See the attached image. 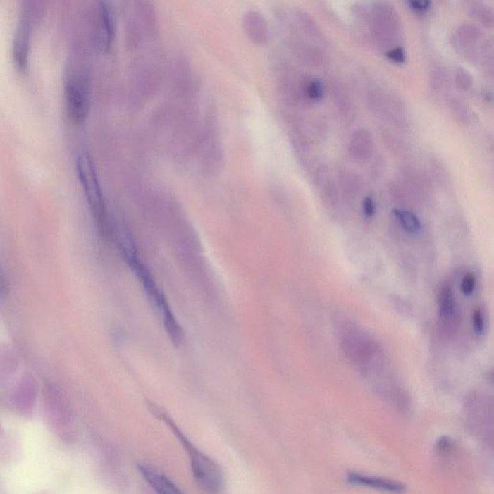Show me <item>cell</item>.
Here are the masks:
<instances>
[{
    "label": "cell",
    "mask_w": 494,
    "mask_h": 494,
    "mask_svg": "<svg viewBox=\"0 0 494 494\" xmlns=\"http://www.w3.org/2000/svg\"><path fill=\"white\" fill-rule=\"evenodd\" d=\"M338 334L345 357L369 381L376 393L400 412L409 410V396L392 372L383 347L372 334L350 321L340 325Z\"/></svg>",
    "instance_id": "6da1fadb"
},
{
    "label": "cell",
    "mask_w": 494,
    "mask_h": 494,
    "mask_svg": "<svg viewBox=\"0 0 494 494\" xmlns=\"http://www.w3.org/2000/svg\"><path fill=\"white\" fill-rule=\"evenodd\" d=\"M118 245L120 249H121L123 257L129 264L130 268L132 269L133 273L140 279L143 288L147 292L148 297H150L152 302L155 303L156 308H158L161 316H163V326L169 338L177 346L181 344L183 339H184V331H183V328L180 326L179 321H177L176 317H175L174 314L172 313L171 308H170L163 292L159 290L158 285L156 284L153 276H151L150 271L146 268L144 264L141 262L140 258H138L132 240L127 235L121 234L119 236Z\"/></svg>",
    "instance_id": "7a4b0ae2"
},
{
    "label": "cell",
    "mask_w": 494,
    "mask_h": 494,
    "mask_svg": "<svg viewBox=\"0 0 494 494\" xmlns=\"http://www.w3.org/2000/svg\"><path fill=\"white\" fill-rule=\"evenodd\" d=\"M155 410L156 415L166 421V424L173 431L175 436L185 447V450L187 452L190 459L193 476L200 488L209 493H221L224 488V476L221 467L213 459L198 450L166 413L159 412L156 409Z\"/></svg>",
    "instance_id": "3957f363"
},
{
    "label": "cell",
    "mask_w": 494,
    "mask_h": 494,
    "mask_svg": "<svg viewBox=\"0 0 494 494\" xmlns=\"http://www.w3.org/2000/svg\"><path fill=\"white\" fill-rule=\"evenodd\" d=\"M77 172L97 226L101 234L107 237L109 233V221L106 201L97 175L95 164L87 152L82 151L78 154Z\"/></svg>",
    "instance_id": "277c9868"
},
{
    "label": "cell",
    "mask_w": 494,
    "mask_h": 494,
    "mask_svg": "<svg viewBox=\"0 0 494 494\" xmlns=\"http://www.w3.org/2000/svg\"><path fill=\"white\" fill-rule=\"evenodd\" d=\"M369 19L373 36L381 46L394 48L401 40V20L388 2L381 1L373 5Z\"/></svg>",
    "instance_id": "5b68a950"
},
{
    "label": "cell",
    "mask_w": 494,
    "mask_h": 494,
    "mask_svg": "<svg viewBox=\"0 0 494 494\" xmlns=\"http://www.w3.org/2000/svg\"><path fill=\"white\" fill-rule=\"evenodd\" d=\"M65 104L70 121L82 125L90 112V83L85 75L72 74L64 86Z\"/></svg>",
    "instance_id": "8992f818"
},
{
    "label": "cell",
    "mask_w": 494,
    "mask_h": 494,
    "mask_svg": "<svg viewBox=\"0 0 494 494\" xmlns=\"http://www.w3.org/2000/svg\"><path fill=\"white\" fill-rule=\"evenodd\" d=\"M44 412L51 430L62 438H69L72 432V412L64 395L54 384L46 388Z\"/></svg>",
    "instance_id": "52a82bcc"
},
{
    "label": "cell",
    "mask_w": 494,
    "mask_h": 494,
    "mask_svg": "<svg viewBox=\"0 0 494 494\" xmlns=\"http://www.w3.org/2000/svg\"><path fill=\"white\" fill-rule=\"evenodd\" d=\"M438 320L439 326L447 334L457 332L461 323L459 305L450 285H445L439 292Z\"/></svg>",
    "instance_id": "ba28073f"
},
{
    "label": "cell",
    "mask_w": 494,
    "mask_h": 494,
    "mask_svg": "<svg viewBox=\"0 0 494 494\" xmlns=\"http://www.w3.org/2000/svg\"><path fill=\"white\" fill-rule=\"evenodd\" d=\"M38 400V385L30 376H23L10 395L13 409L23 416H30Z\"/></svg>",
    "instance_id": "9c48e42d"
},
{
    "label": "cell",
    "mask_w": 494,
    "mask_h": 494,
    "mask_svg": "<svg viewBox=\"0 0 494 494\" xmlns=\"http://www.w3.org/2000/svg\"><path fill=\"white\" fill-rule=\"evenodd\" d=\"M402 182L418 204L428 203L432 200L433 182L422 170L412 166L404 167L402 170Z\"/></svg>",
    "instance_id": "30bf717a"
},
{
    "label": "cell",
    "mask_w": 494,
    "mask_h": 494,
    "mask_svg": "<svg viewBox=\"0 0 494 494\" xmlns=\"http://www.w3.org/2000/svg\"><path fill=\"white\" fill-rule=\"evenodd\" d=\"M469 419L478 433L488 438V433L493 436V405L487 399L479 397L470 401Z\"/></svg>",
    "instance_id": "8fae6325"
},
{
    "label": "cell",
    "mask_w": 494,
    "mask_h": 494,
    "mask_svg": "<svg viewBox=\"0 0 494 494\" xmlns=\"http://www.w3.org/2000/svg\"><path fill=\"white\" fill-rule=\"evenodd\" d=\"M347 481L352 485L362 486V487L388 491V493H401L406 491V486L404 483L394 480L386 479V478L362 474V473H347Z\"/></svg>",
    "instance_id": "7c38bea8"
},
{
    "label": "cell",
    "mask_w": 494,
    "mask_h": 494,
    "mask_svg": "<svg viewBox=\"0 0 494 494\" xmlns=\"http://www.w3.org/2000/svg\"><path fill=\"white\" fill-rule=\"evenodd\" d=\"M349 151L352 159L358 163H366L373 156V140L367 130H355L350 137Z\"/></svg>",
    "instance_id": "4fadbf2b"
},
{
    "label": "cell",
    "mask_w": 494,
    "mask_h": 494,
    "mask_svg": "<svg viewBox=\"0 0 494 494\" xmlns=\"http://www.w3.org/2000/svg\"><path fill=\"white\" fill-rule=\"evenodd\" d=\"M97 23L101 48L109 51L114 40V20L111 8L106 1H101L99 4Z\"/></svg>",
    "instance_id": "5bb4252c"
},
{
    "label": "cell",
    "mask_w": 494,
    "mask_h": 494,
    "mask_svg": "<svg viewBox=\"0 0 494 494\" xmlns=\"http://www.w3.org/2000/svg\"><path fill=\"white\" fill-rule=\"evenodd\" d=\"M138 470H140V474L144 478L146 482L149 483V486L154 488L156 493L164 494L182 493V490L178 488L176 483L172 482L163 473L154 469L150 465L140 464L138 465Z\"/></svg>",
    "instance_id": "9a60e30c"
},
{
    "label": "cell",
    "mask_w": 494,
    "mask_h": 494,
    "mask_svg": "<svg viewBox=\"0 0 494 494\" xmlns=\"http://www.w3.org/2000/svg\"><path fill=\"white\" fill-rule=\"evenodd\" d=\"M383 118L388 120L400 130H405L409 128V115L406 104L397 96L388 94Z\"/></svg>",
    "instance_id": "2e32d148"
},
{
    "label": "cell",
    "mask_w": 494,
    "mask_h": 494,
    "mask_svg": "<svg viewBox=\"0 0 494 494\" xmlns=\"http://www.w3.org/2000/svg\"><path fill=\"white\" fill-rule=\"evenodd\" d=\"M340 192L349 201L357 199L362 192V181L354 172L347 169H339L337 174Z\"/></svg>",
    "instance_id": "e0dca14e"
},
{
    "label": "cell",
    "mask_w": 494,
    "mask_h": 494,
    "mask_svg": "<svg viewBox=\"0 0 494 494\" xmlns=\"http://www.w3.org/2000/svg\"><path fill=\"white\" fill-rule=\"evenodd\" d=\"M30 28L26 23H22L18 28L14 41L13 56L18 69L25 70L28 63V52H30Z\"/></svg>",
    "instance_id": "ac0fdd59"
},
{
    "label": "cell",
    "mask_w": 494,
    "mask_h": 494,
    "mask_svg": "<svg viewBox=\"0 0 494 494\" xmlns=\"http://www.w3.org/2000/svg\"><path fill=\"white\" fill-rule=\"evenodd\" d=\"M464 11L486 27H493L494 14L493 9L483 4V0H462Z\"/></svg>",
    "instance_id": "d6986e66"
},
{
    "label": "cell",
    "mask_w": 494,
    "mask_h": 494,
    "mask_svg": "<svg viewBox=\"0 0 494 494\" xmlns=\"http://www.w3.org/2000/svg\"><path fill=\"white\" fill-rule=\"evenodd\" d=\"M333 98L341 118L346 122L354 121L355 113H357L354 104L344 85H340V83L334 85Z\"/></svg>",
    "instance_id": "ffe728a7"
},
{
    "label": "cell",
    "mask_w": 494,
    "mask_h": 494,
    "mask_svg": "<svg viewBox=\"0 0 494 494\" xmlns=\"http://www.w3.org/2000/svg\"><path fill=\"white\" fill-rule=\"evenodd\" d=\"M392 213L401 228L409 234H418L422 230V222L419 218L407 209H394Z\"/></svg>",
    "instance_id": "44dd1931"
},
{
    "label": "cell",
    "mask_w": 494,
    "mask_h": 494,
    "mask_svg": "<svg viewBox=\"0 0 494 494\" xmlns=\"http://www.w3.org/2000/svg\"><path fill=\"white\" fill-rule=\"evenodd\" d=\"M321 196L323 204L329 210H335L338 208L341 192L335 182L326 180L321 185Z\"/></svg>",
    "instance_id": "7402d4cb"
},
{
    "label": "cell",
    "mask_w": 494,
    "mask_h": 494,
    "mask_svg": "<svg viewBox=\"0 0 494 494\" xmlns=\"http://www.w3.org/2000/svg\"><path fill=\"white\" fill-rule=\"evenodd\" d=\"M17 369V362L9 350L0 347V386L7 383Z\"/></svg>",
    "instance_id": "603a6c76"
},
{
    "label": "cell",
    "mask_w": 494,
    "mask_h": 494,
    "mask_svg": "<svg viewBox=\"0 0 494 494\" xmlns=\"http://www.w3.org/2000/svg\"><path fill=\"white\" fill-rule=\"evenodd\" d=\"M389 192L395 202L406 208L416 206L418 204L402 182H392L389 185Z\"/></svg>",
    "instance_id": "cb8c5ba5"
},
{
    "label": "cell",
    "mask_w": 494,
    "mask_h": 494,
    "mask_svg": "<svg viewBox=\"0 0 494 494\" xmlns=\"http://www.w3.org/2000/svg\"><path fill=\"white\" fill-rule=\"evenodd\" d=\"M448 103L451 113L453 114L454 118L457 122L461 123L462 125H467L471 122L472 111H470L469 107L464 101L452 97V98L449 99Z\"/></svg>",
    "instance_id": "d4e9b609"
},
{
    "label": "cell",
    "mask_w": 494,
    "mask_h": 494,
    "mask_svg": "<svg viewBox=\"0 0 494 494\" xmlns=\"http://www.w3.org/2000/svg\"><path fill=\"white\" fill-rule=\"evenodd\" d=\"M300 57L308 66L319 68L325 64L326 58L323 51L317 47L302 46L300 49Z\"/></svg>",
    "instance_id": "484cf974"
},
{
    "label": "cell",
    "mask_w": 494,
    "mask_h": 494,
    "mask_svg": "<svg viewBox=\"0 0 494 494\" xmlns=\"http://www.w3.org/2000/svg\"><path fill=\"white\" fill-rule=\"evenodd\" d=\"M383 137L385 145L388 146L389 150L395 153V155L404 156L409 153V146H407L406 141L402 140L395 133L383 132Z\"/></svg>",
    "instance_id": "4316f807"
},
{
    "label": "cell",
    "mask_w": 494,
    "mask_h": 494,
    "mask_svg": "<svg viewBox=\"0 0 494 494\" xmlns=\"http://www.w3.org/2000/svg\"><path fill=\"white\" fill-rule=\"evenodd\" d=\"M430 85L436 93H443L449 86V78L441 67H435L431 72Z\"/></svg>",
    "instance_id": "83f0119b"
},
{
    "label": "cell",
    "mask_w": 494,
    "mask_h": 494,
    "mask_svg": "<svg viewBox=\"0 0 494 494\" xmlns=\"http://www.w3.org/2000/svg\"><path fill=\"white\" fill-rule=\"evenodd\" d=\"M300 22L302 23L303 30L308 34V36L313 38V40L323 42V33H321L317 23H316L315 20H314L309 15L302 13V14L300 15Z\"/></svg>",
    "instance_id": "f1b7e54d"
},
{
    "label": "cell",
    "mask_w": 494,
    "mask_h": 494,
    "mask_svg": "<svg viewBox=\"0 0 494 494\" xmlns=\"http://www.w3.org/2000/svg\"><path fill=\"white\" fill-rule=\"evenodd\" d=\"M303 96L308 100L319 101L323 99V87L320 80H310L304 83L302 87Z\"/></svg>",
    "instance_id": "f546056e"
},
{
    "label": "cell",
    "mask_w": 494,
    "mask_h": 494,
    "mask_svg": "<svg viewBox=\"0 0 494 494\" xmlns=\"http://www.w3.org/2000/svg\"><path fill=\"white\" fill-rule=\"evenodd\" d=\"M454 78L457 87L462 91H469L471 89L473 85L471 75L464 68L459 67L455 70Z\"/></svg>",
    "instance_id": "4dcf8cb0"
},
{
    "label": "cell",
    "mask_w": 494,
    "mask_h": 494,
    "mask_svg": "<svg viewBox=\"0 0 494 494\" xmlns=\"http://www.w3.org/2000/svg\"><path fill=\"white\" fill-rule=\"evenodd\" d=\"M431 172H432L433 178L438 184H447L448 183V172L441 163L436 159H431L430 161Z\"/></svg>",
    "instance_id": "1f68e13d"
},
{
    "label": "cell",
    "mask_w": 494,
    "mask_h": 494,
    "mask_svg": "<svg viewBox=\"0 0 494 494\" xmlns=\"http://www.w3.org/2000/svg\"><path fill=\"white\" fill-rule=\"evenodd\" d=\"M476 287H477V279L472 273L465 274L461 283V292L465 297H470L474 294Z\"/></svg>",
    "instance_id": "d6a6232c"
},
{
    "label": "cell",
    "mask_w": 494,
    "mask_h": 494,
    "mask_svg": "<svg viewBox=\"0 0 494 494\" xmlns=\"http://www.w3.org/2000/svg\"><path fill=\"white\" fill-rule=\"evenodd\" d=\"M472 323L475 333L477 335H482L486 329L485 316H483L482 310L476 309L474 311L472 315Z\"/></svg>",
    "instance_id": "836d02e7"
},
{
    "label": "cell",
    "mask_w": 494,
    "mask_h": 494,
    "mask_svg": "<svg viewBox=\"0 0 494 494\" xmlns=\"http://www.w3.org/2000/svg\"><path fill=\"white\" fill-rule=\"evenodd\" d=\"M388 57L389 60L392 62L397 63V64H402L406 61V54H405L404 49L400 48V47H396V48H392L390 51L388 52Z\"/></svg>",
    "instance_id": "e575fe53"
},
{
    "label": "cell",
    "mask_w": 494,
    "mask_h": 494,
    "mask_svg": "<svg viewBox=\"0 0 494 494\" xmlns=\"http://www.w3.org/2000/svg\"><path fill=\"white\" fill-rule=\"evenodd\" d=\"M362 210L363 213H364L367 218H372V216H375L376 206L375 200L373 199V197H371V196H367V197H365L364 199H363Z\"/></svg>",
    "instance_id": "d590c367"
},
{
    "label": "cell",
    "mask_w": 494,
    "mask_h": 494,
    "mask_svg": "<svg viewBox=\"0 0 494 494\" xmlns=\"http://www.w3.org/2000/svg\"><path fill=\"white\" fill-rule=\"evenodd\" d=\"M407 2L413 10L420 13L427 11L431 4V0H407Z\"/></svg>",
    "instance_id": "8d00e7d4"
},
{
    "label": "cell",
    "mask_w": 494,
    "mask_h": 494,
    "mask_svg": "<svg viewBox=\"0 0 494 494\" xmlns=\"http://www.w3.org/2000/svg\"><path fill=\"white\" fill-rule=\"evenodd\" d=\"M452 447H453V443L449 438H441L436 443V450L440 455L448 453L451 450Z\"/></svg>",
    "instance_id": "74e56055"
},
{
    "label": "cell",
    "mask_w": 494,
    "mask_h": 494,
    "mask_svg": "<svg viewBox=\"0 0 494 494\" xmlns=\"http://www.w3.org/2000/svg\"><path fill=\"white\" fill-rule=\"evenodd\" d=\"M8 290V281L6 274H5L4 266L0 262V295L6 294Z\"/></svg>",
    "instance_id": "f35d334b"
},
{
    "label": "cell",
    "mask_w": 494,
    "mask_h": 494,
    "mask_svg": "<svg viewBox=\"0 0 494 494\" xmlns=\"http://www.w3.org/2000/svg\"><path fill=\"white\" fill-rule=\"evenodd\" d=\"M2 432H4V428H2L1 422H0V435H1Z\"/></svg>",
    "instance_id": "ab89813d"
}]
</instances>
